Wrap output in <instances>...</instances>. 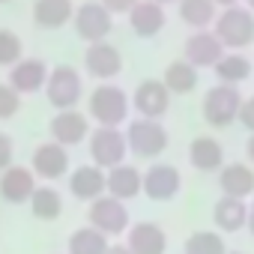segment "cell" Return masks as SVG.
<instances>
[{
	"label": "cell",
	"mask_w": 254,
	"mask_h": 254,
	"mask_svg": "<svg viewBox=\"0 0 254 254\" xmlns=\"http://www.w3.org/2000/svg\"><path fill=\"white\" fill-rule=\"evenodd\" d=\"M129 96H126V90L120 87H111V84H102L90 93V117L99 123V126H111V129H117V126L129 117Z\"/></svg>",
	"instance_id": "6da1fadb"
},
{
	"label": "cell",
	"mask_w": 254,
	"mask_h": 254,
	"mask_svg": "<svg viewBox=\"0 0 254 254\" xmlns=\"http://www.w3.org/2000/svg\"><path fill=\"white\" fill-rule=\"evenodd\" d=\"M168 129L159 123V120H135L129 123V129H126V144H129V150L141 159H156L168 150Z\"/></svg>",
	"instance_id": "7a4b0ae2"
},
{
	"label": "cell",
	"mask_w": 254,
	"mask_h": 254,
	"mask_svg": "<svg viewBox=\"0 0 254 254\" xmlns=\"http://www.w3.org/2000/svg\"><path fill=\"white\" fill-rule=\"evenodd\" d=\"M45 96H48V102L57 111H72L81 102V96H84L81 72L75 66H57V69H51L48 81H45Z\"/></svg>",
	"instance_id": "3957f363"
},
{
	"label": "cell",
	"mask_w": 254,
	"mask_h": 254,
	"mask_svg": "<svg viewBox=\"0 0 254 254\" xmlns=\"http://www.w3.org/2000/svg\"><path fill=\"white\" fill-rule=\"evenodd\" d=\"M224 48H245L248 42H254V15L248 6H227L218 18H215V30H212Z\"/></svg>",
	"instance_id": "277c9868"
},
{
	"label": "cell",
	"mask_w": 254,
	"mask_h": 254,
	"mask_svg": "<svg viewBox=\"0 0 254 254\" xmlns=\"http://www.w3.org/2000/svg\"><path fill=\"white\" fill-rule=\"evenodd\" d=\"M239 108H242V93L233 84H218L203 96V120L215 129H224L233 120H239Z\"/></svg>",
	"instance_id": "5b68a950"
},
{
	"label": "cell",
	"mask_w": 254,
	"mask_h": 254,
	"mask_svg": "<svg viewBox=\"0 0 254 254\" xmlns=\"http://www.w3.org/2000/svg\"><path fill=\"white\" fill-rule=\"evenodd\" d=\"M129 144H126V132L111 129V126H99L96 132H90V159L93 165H99L102 171H111L117 165H123Z\"/></svg>",
	"instance_id": "8992f818"
},
{
	"label": "cell",
	"mask_w": 254,
	"mask_h": 254,
	"mask_svg": "<svg viewBox=\"0 0 254 254\" xmlns=\"http://www.w3.org/2000/svg\"><path fill=\"white\" fill-rule=\"evenodd\" d=\"M90 227H96L108 239L120 236V233H126V230L132 227L129 224V209H126L123 200H117L111 194H102L99 200L90 203Z\"/></svg>",
	"instance_id": "52a82bcc"
},
{
	"label": "cell",
	"mask_w": 254,
	"mask_h": 254,
	"mask_svg": "<svg viewBox=\"0 0 254 254\" xmlns=\"http://www.w3.org/2000/svg\"><path fill=\"white\" fill-rule=\"evenodd\" d=\"M132 102H135V111H138L141 117H147V120H162V117L168 114V108H171V90L165 87V81L147 78V81H141V84L135 87Z\"/></svg>",
	"instance_id": "ba28073f"
},
{
	"label": "cell",
	"mask_w": 254,
	"mask_h": 254,
	"mask_svg": "<svg viewBox=\"0 0 254 254\" xmlns=\"http://www.w3.org/2000/svg\"><path fill=\"white\" fill-rule=\"evenodd\" d=\"M180 189H183V174L174 165L159 162L144 171V194L150 200H174Z\"/></svg>",
	"instance_id": "9c48e42d"
},
{
	"label": "cell",
	"mask_w": 254,
	"mask_h": 254,
	"mask_svg": "<svg viewBox=\"0 0 254 254\" xmlns=\"http://www.w3.org/2000/svg\"><path fill=\"white\" fill-rule=\"evenodd\" d=\"M111 24H114V18L102 6V0H99V3H81L75 9V30L90 45L93 42H105V36L111 33Z\"/></svg>",
	"instance_id": "30bf717a"
},
{
	"label": "cell",
	"mask_w": 254,
	"mask_h": 254,
	"mask_svg": "<svg viewBox=\"0 0 254 254\" xmlns=\"http://www.w3.org/2000/svg\"><path fill=\"white\" fill-rule=\"evenodd\" d=\"M126 248L132 254H165L168 233L159 221H135L126 230Z\"/></svg>",
	"instance_id": "8fae6325"
},
{
	"label": "cell",
	"mask_w": 254,
	"mask_h": 254,
	"mask_svg": "<svg viewBox=\"0 0 254 254\" xmlns=\"http://www.w3.org/2000/svg\"><path fill=\"white\" fill-rule=\"evenodd\" d=\"M69 191L72 197L93 203L102 194H108V171H102L99 165H81L69 174Z\"/></svg>",
	"instance_id": "7c38bea8"
},
{
	"label": "cell",
	"mask_w": 254,
	"mask_h": 254,
	"mask_svg": "<svg viewBox=\"0 0 254 254\" xmlns=\"http://www.w3.org/2000/svg\"><path fill=\"white\" fill-rule=\"evenodd\" d=\"M36 191V174L30 168H21V165H12L0 174V197L6 203H30Z\"/></svg>",
	"instance_id": "4fadbf2b"
},
{
	"label": "cell",
	"mask_w": 254,
	"mask_h": 254,
	"mask_svg": "<svg viewBox=\"0 0 254 254\" xmlns=\"http://www.w3.org/2000/svg\"><path fill=\"white\" fill-rule=\"evenodd\" d=\"M224 57V45H221V39L215 36V33H209V30H194L189 39H186V60L194 66V69H206V66H212L215 69V63Z\"/></svg>",
	"instance_id": "5bb4252c"
},
{
	"label": "cell",
	"mask_w": 254,
	"mask_h": 254,
	"mask_svg": "<svg viewBox=\"0 0 254 254\" xmlns=\"http://www.w3.org/2000/svg\"><path fill=\"white\" fill-rule=\"evenodd\" d=\"M84 66H87V75L108 81V78H117L123 72V54L111 42H93L84 54Z\"/></svg>",
	"instance_id": "9a60e30c"
},
{
	"label": "cell",
	"mask_w": 254,
	"mask_h": 254,
	"mask_svg": "<svg viewBox=\"0 0 254 254\" xmlns=\"http://www.w3.org/2000/svg\"><path fill=\"white\" fill-rule=\"evenodd\" d=\"M30 171L42 180H60L66 171H69V150L60 147L57 141H48V144H39L33 150V162H30Z\"/></svg>",
	"instance_id": "2e32d148"
},
{
	"label": "cell",
	"mask_w": 254,
	"mask_h": 254,
	"mask_svg": "<svg viewBox=\"0 0 254 254\" xmlns=\"http://www.w3.org/2000/svg\"><path fill=\"white\" fill-rule=\"evenodd\" d=\"M218 189L224 197H236V200H248L254 194V168L245 162H233L224 165L218 171Z\"/></svg>",
	"instance_id": "e0dca14e"
},
{
	"label": "cell",
	"mask_w": 254,
	"mask_h": 254,
	"mask_svg": "<svg viewBox=\"0 0 254 254\" xmlns=\"http://www.w3.org/2000/svg\"><path fill=\"white\" fill-rule=\"evenodd\" d=\"M51 138L60 144V147H75V144H81L87 135H90V126H87V117L81 114V111H60L54 120H51Z\"/></svg>",
	"instance_id": "ac0fdd59"
},
{
	"label": "cell",
	"mask_w": 254,
	"mask_h": 254,
	"mask_svg": "<svg viewBox=\"0 0 254 254\" xmlns=\"http://www.w3.org/2000/svg\"><path fill=\"white\" fill-rule=\"evenodd\" d=\"M48 81V66L45 60L39 57H27V60H18L12 69H9V87L21 96V93H36L39 87H45Z\"/></svg>",
	"instance_id": "d6986e66"
},
{
	"label": "cell",
	"mask_w": 254,
	"mask_h": 254,
	"mask_svg": "<svg viewBox=\"0 0 254 254\" xmlns=\"http://www.w3.org/2000/svg\"><path fill=\"white\" fill-rule=\"evenodd\" d=\"M144 191V174L135 168V165H117L108 171V194L117 197V200H132Z\"/></svg>",
	"instance_id": "ffe728a7"
},
{
	"label": "cell",
	"mask_w": 254,
	"mask_h": 254,
	"mask_svg": "<svg viewBox=\"0 0 254 254\" xmlns=\"http://www.w3.org/2000/svg\"><path fill=\"white\" fill-rule=\"evenodd\" d=\"M189 162L203 174H218L224 168V147L212 135H200L189 147Z\"/></svg>",
	"instance_id": "44dd1931"
},
{
	"label": "cell",
	"mask_w": 254,
	"mask_h": 254,
	"mask_svg": "<svg viewBox=\"0 0 254 254\" xmlns=\"http://www.w3.org/2000/svg\"><path fill=\"white\" fill-rule=\"evenodd\" d=\"M212 221L221 233H239L248 224V203L236 200V197H218L215 209H212Z\"/></svg>",
	"instance_id": "7402d4cb"
},
{
	"label": "cell",
	"mask_w": 254,
	"mask_h": 254,
	"mask_svg": "<svg viewBox=\"0 0 254 254\" xmlns=\"http://www.w3.org/2000/svg\"><path fill=\"white\" fill-rule=\"evenodd\" d=\"M33 18H36L39 27L57 30V27H63L66 21L75 18V6H72V0H36L33 3Z\"/></svg>",
	"instance_id": "603a6c76"
},
{
	"label": "cell",
	"mask_w": 254,
	"mask_h": 254,
	"mask_svg": "<svg viewBox=\"0 0 254 254\" xmlns=\"http://www.w3.org/2000/svg\"><path fill=\"white\" fill-rule=\"evenodd\" d=\"M129 24L138 36H156L165 27V9L153 0H138L135 9L129 12Z\"/></svg>",
	"instance_id": "cb8c5ba5"
},
{
	"label": "cell",
	"mask_w": 254,
	"mask_h": 254,
	"mask_svg": "<svg viewBox=\"0 0 254 254\" xmlns=\"http://www.w3.org/2000/svg\"><path fill=\"white\" fill-rule=\"evenodd\" d=\"M30 212L39 221H57L63 215V194L54 186H36L30 197Z\"/></svg>",
	"instance_id": "d4e9b609"
},
{
	"label": "cell",
	"mask_w": 254,
	"mask_h": 254,
	"mask_svg": "<svg viewBox=\"0 0 254 254\" xmlns=\"http://www.w3.org/2000/svg\"><path fill=\"white\" fill-rule=\"evenodd\" d=\"M111 248V239L105 233H99L96 227H78L72 236H69V248L66 254H108Z\"/></svg>",
	"instance_id": "484cf974"
},
{
	"label": "cell",
	"mask_w": 254,
	"mask_h": 254,
	"mask_svg": "<svg viewBox=\"0 0 254 254\" xmlns=\"http://www.w3.org/2000/svg\"><path fill=\"white\" fill-rule=\"evenodd\" d=\"M165 87L171 90V93H180V96H186V93H191L194 87H197V69L189 63V60H174L168 69H165Z\"/></svg>",
	"instance_id": "4316f807"
},
{
	"label": "cell",
	"mask_w": 254,
	"mask_h": 254,
	"mask_svg": "<svg viewBox=\"0 0 254 254\" xmlns=\"http://www.w3.org/2000/svg\"><path fill=\"white\" fill-rule=\"evenodd\" d=\"M180 18L191 24L194 30H206L218 18L215 0H180Z\"/></svg>",
	"instance_id": "83f0119b"
},
{
	"label": "cell",
	"mask_w": 254,
	"mask_h": 254,
	"mask_svg": "<svg viewBox=\"0 0 254 254\" xmlns=\"http://www.w3.org/2000/svg\"><path fill=\"white\" fill-rule=\"evenodd\" d=\"M215 75H218V81L221 84H242V81H248V75H251V63H248V57H242V54H224L218 63H215Z\"/></svg>",
	"instance_id": "f1b7e54d"
},
{
	"label": "cell",
	"mask_w": 254,
	"mask_h": 254,
	"mask_svg": "<svg viewBox=\"0 0 254 254\" xmlns=\"http://www.w3.org/2000/svg\"><path fill=\"white\" fill-rule=\"evenodd\" d=\"M186 254H227V242L218 230H194L186 239Z\"/></svg>",
	"instance_id": "f546056e"
},
{
	"label": "cell",
	"mask_w": 254,
	"mask_h": 254,
	"mask_svg": "<svg viewBox=\"0 0 254 254\" xmlns=\"http://www.w3.org/2000/svg\"><path fill=\"white\" fill-rule=\"evenodd\" d=\"M21 60V39L18 33L0 27V66H15Z\"/></svg>",
	"instance_id": "4dcf8cb0"
},
{
	"label": "cell",
	"mask_w": 254,
	"mask_h": 254,
	"mask_svg": "<svg viewBox=\"0 0 254 254\" xmlns=\"http://www.w3.org/2000/svg\"><path fill=\"white\" fill-rule=\"evenodd\" d=\"M18 108H21V96H18L9 84H0V120L15 117Z\"/></svg>",
	"instance_id": "1f68e13d"
},
{
	"label": "cell",
	"mask_w": 254,
	"mask_h": 254,
	"mask_svg": "<svg viewBox=\"0 0 254 254\" xmlns=\"http://www.w3.org/2000/svg\"><path fill=\"white\" fill-rule=\"evenodd\" d=\"M12 153H15V147H12V138L0 132V174H3L6 168H12Z\"/></svg>",
	"instance_id": "d6a6232c"
},
{
	"label": "cell",
	"mask_w": 254,
	"mask_h": 254,
	"mask_svg": "<svg viewBox=\"0 0 254 254\" xmlns=\"http://www.w3.org/2000/svg\"><path fill=\"white\" fill-rule=\"evenodd\" d=\"M239 123L245 126V129L254 135V96L242 99V108H239Z\"/></svg>",
	"instance_id": "836d02e7"
},
{
	"label": "cell",
	"mask_w": 254,
	"mask_h": 254,
	"mask_svg": "<svg viewBox=\"0 0 254 254\" xmlns=\"http://www.w3.org/2000/svg\"><path fill=\"white\" fill-rule=\"evenodd\" d=\"M138 0H102V6L108 12H132Z\"/></svg>",
	"instance_id": "e575fe53"
},
{
	"label": "cell",
	"mask_w": 254,
	"mask_h": 254,
	"mask_svg": "<svg viewBox=\"0 0 254 254\" xmlns=\"http://www.w3.org/2000/svg\"><path fill=\"white\" fill-rule=\"evenodd\" d=\"M108 254H132V251L126 248V242H114V245L108 248Z\"/></svg>",
	"instance_id": "d590c367"
},
{
	"label": "cell",
	"mask_w": 254,
	"mask_h": 254,
	"mask_svg": "<svg viewBox=\"0 0 254 254\" xmlns=\"http://www.w3.org/2000/svg\"><path fill=\"white\" fill-rule=\"evenodd\" d=\"M245 227H248V233L254 236V200L248 203V224H245Z\"/></svg>",
	"instance_id": "8d00e7d4"
},
{
	"label": "cell",
	"mask_w": 254,
	"mask_h": 254,
	"mask_svg": "<svg viewBox=\"0 0 254 254\" xmlns=\"http://www.w3.org/2000/svg\"><path fill=\"white\" fill-rule=\"evenodd\" d=\"M245 156L251 159V165H254V135L248 138V144H245Z\"/></svg>",
	"instance_id": "74e56055"
},
{
	"label": "cell",
	"mask_w": 254,
	"mask_h": 254,
	"mask_svg": "<svg viewBox=\"0 0 254 254\" xmlns=\"http://www.w3.org/2000/svg\"><path fill=\"white\" fill-rule=\"evenodd\" d=\"M215 3H221V6L227 9V6H239V0H215Z\"/></svg>",
	"instance_id": "f35d334b"
},
{
	"label": "cell",
	"mask_w": 254,
	"mask_h": 254,
	"mask_svg": "<svg viewBox=\"0 0 254 254\" xmlns=\"http://www.w3.org/2000/svg\"><path fill=\"white\" fill-rule=\"evenodd\" d=\"M153 3H159V6H165V3H174V0H153Z\"/></svg>",
	"instance_id": "ab89813d"
},
{
	"label": "cell",
	"mask_w": 254,
	"mask_h": 254,
	"mask_svg": "<svg viewBox=\"0 0 254 254\" xmlns=\"http://www.w3.org/2000/svg\"><path fill=\"white\" fill-rule=\"evenodd\" d=\"M248 9H251V12H254V0H248Z\"/></svg>",
	"instance_id": "60d3db41"
},
{
	"label": "cell",
	"mask_w": 254,
	"mask_h": 254,
	"mask_svg": "<svg viewBox=\"0 0 254 254\" xmlns=\"http://www.w3.org/2000/svg\"><path fill=\"white\" fill-rule=\"evenodd\" d=\"M227 254H245V251H227Z\"/></svg>",
	"instance_id": "b9f144b4"
},
{
	"label": "cell",
	"mask_w": 254,
	"mask_h": 254,
	"mask_svg": "<svg viewBox=\"0 0 254 254\" xmlns=\"http://www.w3.org/2000/svg\"><path fill=\"white\" fill-rule=\"evenodd\" d=\"M0 3H9V0H0Z\"/></svg>",
	"instance_id": "7bdbcfd3"
}]
</instances>
